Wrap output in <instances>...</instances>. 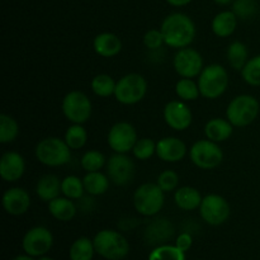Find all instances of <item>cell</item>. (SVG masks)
I'll list each match as a JSON object with an SVG mask.
<instances>
[{
	"mask_svg": "<svg viewBox=\"0 0 260 260\" xmlns=\"http://www.w3.org/2000/svg\"><path fill=\"white\" fill-rule=\"evenodd\" d=\"M167 2L173 7H184V5L189 4L192 0H167Z\"/></svg>",
	"mask_w": 260,
	"mask_h": 260,
	"instance_id": "obj_42",
	"label": "cell"
},
{
	"mask_svg": "<svg viewBox=\"0 0 260 260\" xmlns=\"http://www.w3.org/2000/svg\"><path fill=\"white\" fill-rule=\"evenodd\" d=\"M95 253L107 260H122L129 253V244L121 233L102 230L93 239Z\"/></svg>",
	"mask_w": 260,
	"mask_h": 260,
	"instance_id": "obj_2",
	"label": "cell"
},
{
	"mask_svg": "<svg viewBox=\"0 0 260 260\" xmlns=\"http://www.w3.org/2000/svg\"><path fill=\"white\" fill-rule=\"evenodd\" d=\"M156 155L165 162H178L187 155V146L178 137H164L156 142Z\"/></svg>",
	"mask_w": 260,
	"mask_h": 260,
	"instance_id": "obj_18",
	"label": "cell"
},
{
	"mask_svg": "<svg viewBox=\"0 0 260 260\" xmlns=\"http://www.w3.org/2000/svg\"><path fill=\"white\" fill-rule=\"evenodd\" d=\"M63 140L71 150H80L81 147L85 146L88 134H86V129L84 128L83 124L73 123L66 129Z\"/></svg>",
	"mask_w": 260,
	"mask_h": 260,
	"instance_id": "obj_33",
	"label": "cell"
},
{
	"mask_svg": "<svg viewBox=\"0 0 260 260\" xmlns=\"http://www.w3.org/2000/svg\"><path fill=\"white\" fill-rule=\"evenodd\" d=\"M19 135V126L13 117L3 113L0 114V142L10 144Z\"/></svg>",
	"mask_w": 260,
	"mask_h": 260,
	"instance_id": "obj_32",
	"label": "cell"
},
{
	"mask_svg": "<svg viewBox=\"0 0 260 260\" xmlns=\"http://www.w3.org/2000/svg\"><path fill=\"white\" fill-rule=\"evenodd\" d=\"M95 254L93 240L88 238H79L71 244L69 256L70 260H93Z\"/></svg>",
	"mask_w": 260,
	"mask_h": 260,
	"instance_id": "obj_28",
	"label": "cell"
},
{
	"mask_svg": "<svg viewBox=\"0 0 260 260\" xmlns=\"http://www.w3.org/2000/svg\"><path fill=\"white\" fill-rule=\"evenodd\" d=\"M164 43L165 41H164V36H162L161 29H150L145 33L144 45L146 46L149 50L151 51L159 50Z\"/></svg>",
	"mask_w": 260,
	"mask_h": 260,
	"instance_id": "obj_40",
	"label": "cell"
},
{
	"mask_svg": "<svg viewBox=\"0 0 260 260\" xmlns=\"http://www.w3.org/2000/svg\"><path fill=\"white\" fill-rule=\"evenodd\" d=\"M36 193L43 202H51L55 198L60 197L61 180L53 174H46L38 179L36 185Z\"/></svg>",
	"mask_w": 260,
	"mask_h": 260,
	"instance_id": "obj_21",
	"label": "cell"
},
{
	"mask_svg": "<svg viewBox=\"0 0 260 260\" xmlns=\"http://www.w3.org/2000/svg\"><path fill=\"white\" fill-rule=\"evenodd\" d=\"M230 205L220 194H207L200 206V215L206 223L220 226L230 217Z\"/></svg>",
	"mask_w": 260,
	"mask_h": 260,
	"instance_id": "obj_10",
	"label": "cell"
},
{
	"mask_svg": "<svg viewBox=\"0 0 260 260\" xmlns=\"http://www.w3.org/2000/svg\"><path fill=\"white\" fill-rule=\"evenodd\" d=\"M202 194L197 188L189 187H180L175 190L174 193V202L180 210L183 211H193L196 208H200L202 203Z\"/></svg>",
	"mask_w": 260,
	"mask_h": 260,
	"instance_id": "obj_22",
	"label": "cell"
},
{
	"mask_svg": "<svg viewBox=\"0 0 260 260\" xmlns=\"http://www.w3.org/2000/svg\"><path fill=\"white\" fill-rule=\"evenodd\" d=\"M2 203L7 213L12 216H22L29 210L30 196L23 188L13 187L5 190Z\"/></svg>",
	"mask_w": 260,
	"mask_h": 260,
	"instance_id": "obj_16",
	"label": "cell"
},
{
	"mask_svg": "<svg viewBox=\"0 0 260 260\" xmlns=\"http://www.w3.org/2000/svg\"><path fill=\"white\" fill-rule=\"evenodd\" d=\"M259 109V102L255 96L241 94L229 103L226 108V118L234 127H246L255 121Z\"/></svg>",
	"mask_w": 260,
	"mask_h": 260,
	"instance_id": "obj_6",
	"label": "cell"
},
{
	"mask_svg": "<svg viewBox=\"0 0 260 260\" xmlns=\"http://www.w3.org/2000/svg\"><path fill=\"white\" fill-rule=\"evenodd\" d=\"M132 154L139 160H149L154 154H156V142L149 137L139 139L132 149Z\"/></svg>",
	"mask_w": 260,
	"mask_h": 260,
	"instance_id": "obj_37",
	"label": "cell"
},
{
	"mask_svg": "<svg viewBox=\"0 0 260 260\" xmlns=\"http://www.w3.org/2000/svg\"><path fill=\"white\" fill-rule=\"evenodd\" d=\"M165 122L175 131H184L192 124L193 116L189 107L183 101H172L165 106L162 112Z\"/></svg>",
	"mask_w": 260,
	"mask_h": 260,
	"instance_id": "obj_15",
	"label": "cell"
},
{
	"mask_svg": "<svg viewBox=\"0 0 260 260\" xmlns=\"http://www.w3.org/2000/svg\"><path fill=\"white\" fill-rule=\"evenodd\" d=\"M147 93L146 79L142 75L136 73L127 74L122 76L116 85V96L117 102L124 106H134L140 103L145 98Z\"/></svg>",
	"mask_w": 260,
	"mask_h": 260,
	"instance_id": "obj_7",
	"label": "cell"
},
{
	"mask_svg": "<svg viewBox=\"0 0 260 260\" xmlns=\"http://www.w3.org/2000/svg\"><path fill=\"white\" fill-rule=\"evenodd\" d=\"M36 157L46 167L56 168L68 164L71 159V149L65 140L58 137H46L36 146Z\"/></svg>",
	"mask_w": 260,
	"mask_h": 260,
	"instance_id": "obj_3",
	"label": "cell"
},
{
	"mask_svg": "<svg viewBox=\"0 0 260 260\" xmlns=\"http://www.w3.org/2000/svg\"><path fill=\"white\" fill-rule=\"evenodd\" d=\"M164 190L155 183H145L134 193V207L140 215L151 217L162 210L165 203Z\"/></svg>",
	"mask_w": 260,
	"mask_h": 260,
	"instance_id": "obj_5",
	"label": "cell"
},
{
	"mask_svg": "<svg viewBox=\"0 0 260 260\" xmlns=\"http://www.w3.org/2000/svg\"><path fill=\"white\" fill-rule=\"evenodd\" d=\"M81 168L86 173L101 172L102 168L107 164L106 156L98 150H89L81 156Z\"/></svg>",
	"mask_w": 260,
	"mask_h": 260,
	"instance_id": "obj_35",
	"label": "cell"
},
{
	"mask_svg": "<svg viewBox=\"0 0 260 260\" xmlns=\"http://www.w3.org/2000/svg\"><path fill=\"white\" fill-rule=\"evenodd\" d=\"M53 245V235L45 226H36L23 236L22 246L25 254L30 256H43Z\"/></svg>",
	"mask_w": 260,
	"mask_h": 260,
	"instance_id": "obj_11",
	"label": "cell"
},
{
	"mask_svg": "<svg viewBox=\"0 0 260 260\" xmlns=\"http://www.w3.org/2000/svg\"><path fill=\"white\" fill-rule=\"evenodd\" d=\"M63 116L71 123L83 124L91 116V102L85 93L80 90H71L63 96L62 104Z\"/></svg>",
	"mask_w": 260,
	"mask_h": 260,
	"instance_id": "obj_8",
	"label": "cell"
},
{
	"mask_svg": "<svg viewBox=\"0 0 260 260\" xmlns=\"http://www.w3.org/2000/svg\"><path fill=\"white\" fill-rule=\"evenodd\" d=\"M203 63L205 62H203L202 55L197 50L190 47L178 50L173 58V66L178 75L182 78L193 79L196 76H200V74L205 69Z\"/></svg>",
	"mask_w": 260,
	"mask_h": 260,
	"instance_id": "obj_13",
	"label": "cell"
},
{
	"mask_svg": "<svg viewBox=\"0 0 260 260\" xmlns=\"http://www.w3.org/2000/svg\"><path fill=\"white\" fill-rule=\"evenodd\" d=\"M178 183H179V177H178V174L174 170H164V172L160 173L159 177H157L156 184L159 185L165 193H168L177 189Z\"/></svg>",
	"mask_w": 260,
	"mask_h": 260,
	"instance_id": "obj_39",
	"label": "cell"
},
{
	"mask_svg": "<svg viewBox=\"0 0 260 260\" xmlns=\"http://www.w3.org/2000/svg\"><path fill=\"white\" fill-rule=\"evenodd\" d=\"M233 12L239 19H250L258 12V3L255 0H235Z\"/></svg>",
	"mask_w": 260,
	"mask_h": 260,
	"instance_id": "obj_38",
	"label": "cell"
},
{
	"mask_svg": "<svg viewBox=\"0 0 260 260\" xmlns=\"http://www.w3.org/2000/svg\"><path fill=\"white\" fill-rule=\"evenodd\" d=\"M61 193L70 200H81L85 193L83 179L76 175H68L61 180Z\"/></svg>",
	"mask_w": 260,
	"mask_h": 260,
	"instance_id": "obj_30",
	"label": "cell"
},
{
	"mask_svg": "<svg viewBox=\"0 0 260 260\" xmlns=\"http://www.w3.org/2000/svg\"><path fill=\"white\" fill-rule=\"evenodd\" d=\"M38 260H55V259H52V258H50V256H40V259Z\"/></svg>",
	"mask_w": 260,
	"mask_h": 260,
	"instance_id": "obj_45",
	"label": "cell"
},
{
	"mask_svg": "<svg viewBox=\"0 0 260 260\" xmlns=\"http://www.w3.org/2000/svg\"><path fill=\"white\" fill-rule=\"evenodd\" d=\"M137 132L128 122H117L111 127L107 136L109 147L118 154H127L132 151L137 142Z\"/></svg>",
	"mask_w": 260,
	"mask_h": 260,
	"instance_id": "obj_12",
	"label": "cell"
},
{
	"mask_svg": "<svg viewBox=\"0 0 260 260\" xmlns=\"http://www.w3.org/2000/svg\"><path fill=\"white\" fill-rule=\"evenodd\" d=\"M117 83L114 79L108 74H99L94 76L91 80V90L95 95L102 96V98H108V96L114 95Z\"/></svg>",
	"mask_w": 260,
	"mask_h": 260,
	"instance_id": "obj_29",
	"label": "cell"
},
{
	"mask_svg": "<svg viewBox=\"0 0 260 260\" xmlns=\"http://www.w3.org/2000/svg\"><path fill=\"white\" fill-rule=\"evenodd\" d=\"M149 260H185V253L175 245H157L150 253Z\"/></svg>",
	"mask_w": 260,
	"mask_h": 260,
	"instance_id": "obj_34",
	"label": "cell"
},
{
	"mask_svg": "<svg viewBox=\"0 0 260 260\" xmlns=\"http://www.w3.org/2000/svg\"><path fill=\"white\" fill-rule=\"evenodd\" d=\"M173 234H174V228L172 226V223L167 218H159L147 226L145 238L150 244L162 245V243L169 240Z\"/></svg>",
	"mask_w": 260,
	"mask_h": 260,
	"instance_id": "obj_23",
	"label": "cell"
},
{
	"mask_svg": "<svg viewBox=\"0 0 260 260\" xmlns=\"http://www.w3.org/2000/svg\"><path fill=\"white\" fill-rule=\"evenodd\" d=\"M213 2L217 3V4H220V5H228V4H230L233 0H213Z\"/></svg>",
	"mask_w": 260,
	"mask_h": 260,
	"instance_id": "obj_44",
	"label": "cell"
},
{
	"mask_svg": "<svg viewBox=\"0 0 260 260\" xmlns=\"http://www.w3.org/2000/svg\"><path fill=\"white\" fill-rule=\"evenodd\" d=\"M236 25H238V17L235 13L233 10H225V12L218 13L213 18L211 27H212V32L217 37L226 38L230 37L235 32Z\"/></svg>",
	"mask_w": 260,
	"mask_h": 260,
	"instance_id": "obj_24",
	"label": "cell"
},
{
	"mask_svg": "<svg viewBox=\"0 0 260 260\" xmlns=\"http://www.w3.org/2000/svg\"><path fill=\"white\" fill-rule=\"evenodd\" d=\"M244 81L251 86H260V55L249 58L246 65L241 70Z\"/></svg>",
	"mask_w": 260,
	"mask_h": 260,
	"instance_id": "obj_36",
	"label": "cell"
},
{
	"mask_svg": "<svg viewBox=\"0 0 260 260\" xmlns=\"http://www.w3.org/2000/svg\"><path fill=\"white\" fill-rule=\"evenodd\" d=\"M189 157L193 164L203 170L217 168L223 160V151L217 142L211 140H198L189 149Z\"/></svg>",
	"mask_w": 260,
	"mask_h": 260,
	"instance_id": "obj_9",
	"label": "cell"
},
{
	"mask_svg": "<svg viewBox=\"0 0 260 260\" xmlns=\"http://www.w3.org/2000/svg\"><path fill=\"white\" fill-rule=\"evenodd\" d=\"M192 244L193 238L192 235L188 233L180 234L177 238V240H175V246H177L178 249H180L182 251H184V253H187V251L192 248Z\"/></svg>",
	"mask_w": 260,
	"mask_h": 260,
	"instance_id": "obj_41",
	"label": "cell"
},
{
	"mask_svg": "<svg viewBox=\"0 0 260 260\" xmlns=\"http://www.w3.org/2000/svg\"><path fill=\"white\" fill-rule=\"evenodd\" d=\"M234 126L229 119L212 118L206 123L205 135L208 140L213 142H223L231 137Z\"/></svg>",
	"mask_w": 260,
	"mask_h": 260,
	"instance_id": "obj_20",
	"label": "cell"
},
{
	"mask_svg": "<svg viewBox=\"0 0 260 260\" xmlns=\"http://www.w3.org/2000/svg\"><path fill=\"white\" fill-rule=\"evenodd\" d=\"M229 86V74L220 63L206 66L198 76L200 93L206 99H217Z\"/></svg>",
	"mask_w": 260,
	"mask_h": 260,
	"instance_id": "obj_4",
	"label": "cell"
},
{
	"mask_svg": "<svg viewBox=\"0 0 260 260\" xmlns=\"http://www.w3.org/2000/svg\"><path fill=\"white\" fill-rule=\"evenodd\" d=\"M93 48L99 56L106 58L114 57L122 51V41L117 35L111 32H103L95 36L93 41Z\"/></svg>",
	"mask_w": 260,
	"mask_h": 260,
	"instance_id": "obj_19",
	"label": "cell"
},
{
	"mask_svg": "<svg viewBox=\"0 0 260 260\" xmlns=\"http://www.w3.org/2000/svg\"><path fill=\"white\" fill-rule=\"evenodd\" d=\"M175 93H177L178 98L183 102L196 101L201 95L198 83L189 78H182L175 84Z\"/></svg>",
	"mask_w": 260,
	"mask_h": 260,
	"instance_id": "obj_31",
	"label": "cell"
},
{
	"mask_svg": "<svg viewBox=\"0 0 260 260\" xmlns=\"http://www.w3.org/2000/svg\"><path fill=\"white\" fill-rule=\"evenodd\" d=\"M107 175L116 185H127L135 175V164L126 154L114 152L107 160Z\"/></svg>",
	"mask_w": 260,
	"mask_h": 260,
	"instance_id": "obj_14",
	"label": "cell"
},
{
	"mask_svg": "<svg viewBox=\"0 0 260 260\" xmlns=\"http://www.w3.org/2000/svg\"><path fill=\"white\" fill-rule=\"evenodd\" d=\"M12 260H35V259H33V256H30V255H28V254H25V255L15 256V258H13Z\"/></svg>",
	"mask_w": 260,
	"mask_h": 260,
	"instance_id": "obj_43",
	"label": "cell"
},
{
	"mask_svg": "<svg viewBox=\"0 0 260 260\" xmlns=\"http://www.w3.org/2000/svg\"><path fill=\"white\" fill-rule=\"evenodd\" d=\"M76 205L68 197H57L48 202V212L58 221H71L76 215Z\"/></svg>",
	"mask_w": 260,
	"mask_h": 260,
	"instance_id": "obj_25",
	"label": "cell"
},
{
	"mask_svg": "<svg viewBox=\"0 0 260 260\" xmlns=\"http://www.w3.org/2000/svg\"><path fill=\"white\" fill-rule=\"evenodd\" d=\"M25 172V161L20 154L7 151L0 160V177L9 183L18 182Z\"/></svg>",
	"mask_w": 260,
	"mask_h": 260,
	"instance_id": "obj_17",
	"label": "cell"
},
{
	"mask_svg": "<svg viewBox=\"0 0 260 260\" xmlns=\"http://www.w3.org/2000/svg\"><path fill=\"white\" fill-rule=\"evenodd\" d=\"M83 183L85 192L88 194L101 196L108 190L111 179H109L108 175L103 174L101 172H90L84 175Z\"/></svg>",
	"mask_w": 260,
	"mask_h": 260,
	"instance_id": "obj_26",
	"label": "cell"
},
{
	"mask_svg": "<svg viewBox=\"0 0 260 260\" xmlns=\"http://www.w3.org/2000/svg\"><path fill=\"white\" fill-rule=\"evenodd\" d=\"M226 56H228V61L231 68L241 71L249 61L248 47L240 41H235V42L230 43V46L228 47Z\"/></svg>",
	"mask_w": 260,
	"mask_h": 260,
	"instance_id": "obj_27",
	"label": "cell"
},
{
	"mask_svg": "<svg viewBox=\"0 0 260 260\" xmlns=\"http://www.w3.org/2000/svg\"><path fill=\"white\" fill-rule=\"evenodd\" d=\"M165 45L180 50L189 47L196 37V25L193 20L183 13H172L161 23Z\"/></svg>",
	"mask_w": 260,
	"mask_h": 260,
	"instance_id": "obj_1",
	"label": "cell"
}]
</instances>
